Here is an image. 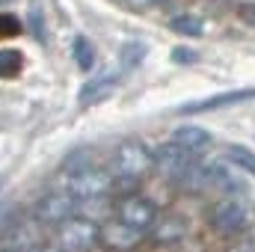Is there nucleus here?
<instances>
[{"label":"nucleus","instance_id":"nucleus-1","mask_svg":"<svg viewBox=\"0 0 255 252\" xmlns=\"http://www.w3.org/2000/svg\"><path fill=\"white\" fill-rule=\"evenodd\" d=\"M154 169V157H151V148L139 139H125L113 148L110 154V175L113 181L119 184H136L139 178H145L148 172Z\"/></svg>","mask_w":255,"mask_h":252},{"label":"nucleus","instance_id":"nucleus-2","mask_svg":"<svg viewBox=\"0 0 255 252\" xmlns=\"http://www.w3.org/2000/svg\"><path fill=\"white\" fill-rule=\"evenodd\" d=\"M181 187H187L190 193H202V190L238 193L244 187V181L238 178L232 163L226 166V160H211V163H193V169L187 172V178L181 181Z\"/></svg>","mask_w":255,"mask_h":252},{"label":"nucleus","instance_id":"nucleus-3","mask_svg":"<svg viewBox=\"0 0 255 252\" xmlns=\"http://www.w3.org/2000/svg\"><path fill=\"white\" fill-rule=\"evenodd\" d=\"M113 175L110 169L98 166V163H86V166H77V169H63V190L71 193L77 202L80 199H98V196H107L113 187Z\"/></svg>","mask_w":255,"mask_h":252},{"label":"nucleus","instance_id":"nucleus-4","mask_svg":"<svg viewBox=\"0 0 255 252\" xmlns=\"http://www.w3.org/2000/svg\"><path fill=\"white\" fill-rule=\"evenodd\" d=\"M98 238H101V226L89 217H68L65 223L57 226V247L63 252H92L98 247Z\"/></svg>","mask_w":255,"mask_h":252},{"label":"nucleus","instance_id":"nucleus-5","mask_svg":"<svg viewBox=\"0 0 255 252\" xmlns=\"http://www.w3.org/2000/svg\"><path fill=\"white\" fill-rule=\"evenodd\" d=\"M151 157H154V169L172 184H181L187 178V172L193 169V163H196V154H190L187 148H181L172 139L157 145V151H151Z\"/></svg>","mask_w":255,"mask_h":252},{"label":"nucleus","instance_id":"nucleus-6","mask_svg":"<svg viewBox=\"0 0 255 252\" xmlns=\"http://www.w3.org/2000/svg\"><path fill=\"white\" fill-rule=\"evenodd\" d=\"M74 214H77V199L65 190H51V193L39 196L36 205H33V217L42 226H60Z\"/></svg>","mask_w":255,"mask_h":252},{"label":"nucleus","instance_id":"nucleus-7","mask_svg":"<svg viewBox=\"0 0 255 252\" xmlns=\"http://www.w3.org/2000/svg\"><path fill=\"white\" fill-rule=\"evenodd\" d=\"M39 220L30 214V217H21L18 211L12 214V220H9V226L3 229V235H0V241L6 244V250L9 252H30L33 247H39Z\"/></svg>","mask_w":255,"mask_h":252},{"label":"nucleus","instance_id":"nucleus-8","mask_svg":"<svg viewBox=\"0 0 255 252\" xmlns=\"http://www.w3.org/2000/svg\"><path fill=\"white\" fill-rule=\"evenodd\" d=\"M157 217H160L157 205H154L151 199H145V196H125V199L116 205V220H122L125 226L136 229V232L151 229V226L157 223Z\"/></svg>","mask_w":255,"mask_h":252},{"label":"nucleus","instance_id":"nucleus-9","mask_svg":"<svg viewBox=\"0 0 255 252\" xmlns=\"http://www.w3.org/2000/svg\"><path fill=\"white\" fill-rule=\"evenodd\" d=\"M247 226V208L238 202V199H223L211 208V229L223 238H232L238 235L241 229Z\"/></svg>","mask_w":255,"mask_h":252},{"label":"nucleus","instance_id":"nucleus-10","mask_svg":"<svg viewBox=\"0 0 255 252\" xmlns=\"http://www.w3.org/2000/svg\"><path fill=\"white\" fill-rule=\"evenodd\" d=\"M116 86H119V71H98V74H92L83 86H80V107H95V104H101V101H107L113 92H116Z\"/></svg>","mask_w":255,"mask_h":252},{"label":"nucleus","instance_id":"nucleus-11","mask_svg":"<svg viewBox=\"0 0 255 252\" xmlns=\"http://www.w3.org/2000/svg\"><path fill=\"white\" fill-rule=\"evenodd\" d=\"M139 241H142V232L125 226L122 220H113V223L101 226V238H98V244H104L107 250H113V252H130Z\"/></svg>","mask_w":255,"mask_h":252},{"label":"nucleus","instance_id":"nucleus-12","mask_svg":"<svg viewBox=\"0 0 255 252\" xmlns=\"http://www.w3.org/2000/svg\"><path fill=\"white\" fill-rule=\"evenodd\" d=\"M255 98V89H238V92H220V95H211V98H202V101H190V104H181V113L190 116V113H208V110H223V107H235V104H244Z\"/></svg>","mask_w":255,"mask_h":252},{"label":"nucleus","instance_id":"nucleus-13","mask_svg":"<svg viewBox=\"0 0 255 252\" xmlns=\"http://www.w3.org/2000/svg\"><path fill=\"white\" fill-rule=\"evenodd\" d=\"M172 142H178L181 148H187L190 154H202L211 145V133L199 125H178L172 130Z\"/></svg>","mask_w":255,"mask_h":252},{"label":"nucleus","instance_id":"nucleus-14","mask_svg":"<svg viewBox=\"0 0 255 252\" xmlns=\"http://www.w3.org/2000/svg\"><path fill=\"white\" fill-rule=\"evenodd\" d=\"M151 229H154V241L157 244H178L187 235V223L181 217H157V223Z\"/></svg>","mask_w":255,"mask_h":252},{"label":"nucleus","instance_id":"nucleus-15","mask_svg":"<svg viewBox=\"0 0 255 252\" xmlns=\"http://www.w3.org/2000/svg\"><path fill=\"white\" fill-rule=\"evenodd\" d=\"M223 160L232 163V166H238V169H244V172H253L255 175V154L247 145H229V148L223 151Z\"/></svg>","mask_w":255,"mask_h":252},{"label":"nucleus","instance_id":"nucleus-16","mask_svg":"<svg viewBox=\"0 0 255 252\" xmlns=\"http://www.w3.org/2000/svg\"><path fill=\"white\" fill-rule=\"evenodd\" d=\"M71 54H74V65H77L80 71H92V65H95V48H92V42H89L86 36H77V39H74Z\"/></svg>","mask_w":255,"mask_h":252},{"label":"nucleus","instance_id":"nucleus-17","mask_svg":"<svg viewBox=\"0 0 255 252\" xmlns=\"http://www.w3.org/2000/svg\"><path fill=\"white\" fill-rule=\"evenodd\" d=\"M169 27H172L175 33H181V36H190V39H199V36L205 33V21L196 18V15H175V18L169 21Z\"/></svg>","mask_w":255,"mask_h":252},{"label":"nucleus","instance_id":"nucleus-18","mask_svg":"<svg viewBox=\"0 0 255 252\" xmlns=\"http://www.w3.org/2000/svg\"><path fill=\"white\" fill-rule=\"evenodd\" d=\"M21 54L18 51H0V77H15L18 71H21Z\"/></svg>","mask_w":255,"mask_h":252},{"label":"nucleus","instance_id":"nucleus-19","mask_svg":"<svg viewBox=\"0 0 255 252\" xmlns=\"http://www.w3.org/2000/svg\"><path fill=\"white\" fill-rule=\"evenodd\" d=\"M145 57V45L142 42H128L122 48V68H130V65H139Z\"/></svg>","mask_w":255,"mask_h":252},{"label":"nucleus","instance_id":"nucleus-20","mask_svg":"<svg viewBox=\"0 0 255 252\" xmlns=\"http://www.w3.org/2000/svg\"><path fill=\"white\" fill-rule=\"evenodd\" d=\"M24 27H21V21L15 18V15H9V12H0V39H12V36H18Z\"/></svg>","mask_w":255,"mask_h":252},{"label":"nucleus","instance_id":"nucleus-21","mask_svg":"<svg viewBox=\"0 0 255 252\" xmlns=\"http://www.w3.org/2000/svg\"><path fill=\"white\" fill-rule=\"evenodd\" d=\"M30 21H33V36L39 42H45V27H42V12H36V6L30 9Z\"/></svg>","mask_w":255,"mask_h":252},{"label":"nucleus","instance_id":"nucleus-22","mask_svg":"<svg viewBox=\"0 0 255 252\" xmlns=\"http://www.w3.org/2000/svg\"><path fill=\"white\" fill-rule=\"evenodd\" d=\"M241 18H244L250 27H255V3H247V6H241Z\"/></svg>","mask_w":255,"mask_h":252},{"label":"nucleus","instance_id":"nucleus-23","mask_svg":"<svg viewBox=\"0 0 255 252\" xmlns=\"http://www.w3.org/2000/svg\"><path fill=\"white\" fill-rule=\"evenodd\" d=\"M172 60H175V63H196V54L181 48V51H172Z\"/></svg>","mask_w":255,"mask_h":252},{"label":"nucleus","instance_id":"nucleus-24","mask_svg":"<svg viewBox=\"0 0 255 252\" xmlns=\"http://www.w3.org/2000/svg\"><path fill=\"white\" fill-rule=\"evenodd\" d=\"M30 252H63L57 244H42V247H33Z\"/></svg>","mask_w":255,"mask_h":252},{"label":"nucleus","instance_id":"nucleus-25","mask_svg":"<svg viewBox=\"0 0 255 252\" xmlns=\"http://www.w3.org/2000/svg\"><path fill=\"white\" fill-rule=\"evenodd\" d=\"M151 3H166V0H151Z\"/></svg>","mask_w":255,"mask_h":252},{"label":"nucleus","instance_id":"nucleus-26","mask_svg":"<svg viewBox=\"0 0 255 252\" xmlns=\"http://www.w3.org/2000/svg\"><path fill=\"white\" fill-rule=\"evenodd\" d=\"M0 252H9V250H0Z\"/></svg>","mask_w":255,"mask_h":252},{"label":"nucleus","instance_id":"nucleus-27","mask_svg":"<svg viewBox=\"0 0 255 252\" xmlns=\"http://www.w3.org/2000/svg\"><path fill=\"white\" fill-rule=\"evenodd\" d=\"M0 184H3V178H0Z\"/></svg>","mask_w":255,"mask_h":252}]
</instances>
